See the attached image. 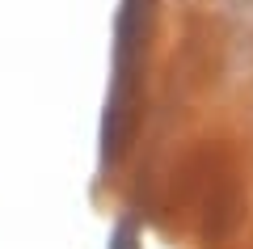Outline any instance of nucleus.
Wrapping results in <instances>:
<instances>
[{
    "instance_id": "f257e3e1",
    "label": "nucleus",
    "mask_w": 253,
    "mask_h": 249,
    "mask_svg": "<svg viewBox=\"0 0 253 249\" xmlns=\"http://www.w3.org/2000/svg\"><path fill=\"white\" fill-rule=\"evenodd\" d=\"M152 4L156 0H123L114 17V80L101 114V178L126 160L144 123V55L152 34Z\"/></svg>"
},
{
    "instance_id": "f03ea898",
    "label": "nucleus",
    "mask_w": 253,
    "mask_h": 249,
    "mask_svg": "<svg viewBox=\"0 0 253 249\" xmlns=\"http://www.w3.org/2000/svg\"><path fill=\"white\" fill-rule=\"evenodd\" d=\"M199 211H203L199 232H203L207 245H219V241L236 228V220H241V173H236L232 156L211 173L207 190H203V199H199Z\"/></svg>"
},
{
    "instance_id": "7ed1b4c3",
    "label": "nucleus",
    "mask_w": 253,
    "mask_h": 249,
    "mask_svg": "<svg viewBox=\"0 0 253 249\" xmlns=\"http://www.w3.org/2000/svg\"><path fill=\"white\" fill-rule=\"evenodd\" d=\"M110 249H144V245H139V224H135V215H118L114 232H110Z\"/></svg>"
}]
</instances>
